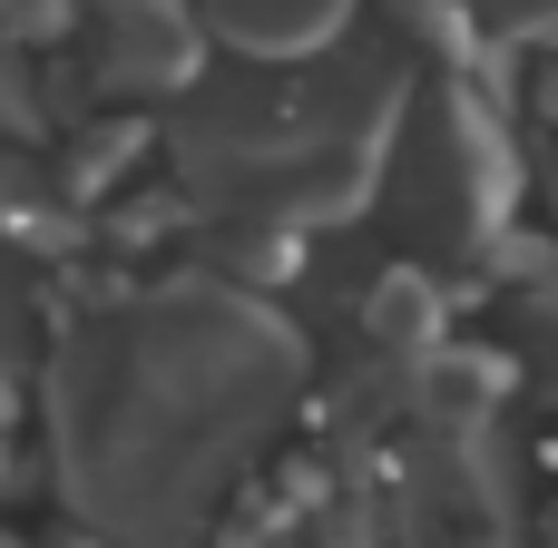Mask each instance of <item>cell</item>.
Listing matches in <instances>:
<instances>
[{
  "label": "cell",
  "instance_id": "6da1fadb",
  "mask_svg": "<svg viewBox=\"0 0 558 548\" xmlns=\"http://www.w3.org/2000/svg\"><path fill=\"white\" fill-rule=\"evenodd\" d=\"M294 392L304 333L216 275H177L78 324L49 363V431L78 520L108 548H196Z\"/></svg>",
  "mask_w": 558,
  "mask_h": 548
},
{
  "label": "cell",
  "instance_id": "7a4b0ae2",
  "mask_svg": "<svg viewBox=\"0 0 558 548\" xmlns=\"http://www.w3.org/2000/svg\"><path fill=\"white\" fill-rule=\"evenodd\" d=\"M412 88L422 78L402 69V49H373V39H343L304 69L196 88L167 118L177 196L216 226H294V235L343 226L383 206V157Z\"/></svg>",
  "mask_w": 558,
  "mask_h": 548
},
{
  "label": "cell",
  "instance_id": "3957f363",
  "mask_svg": "<svg viewBox=\"0 0 558 548\" xmlns=\"http://www.w3.org/2000/svg\"><path fill=\"white\" fill-rule=\"evenodd\" d=\"M510 206H520V157H510L490 98L471 78H422L392 127V157H383V216L412 245V265L490 255Z\"/></svg>",
  "mask_w": 558,
  "mask_h": 548
},
{
  "label": "cell",
  "instance_id": "277c9868",
  "mask_svg": "<svg viewBox=\"0 0 558 548\" xmlns=\"http://www.w3.org/2000/svg\"><path fill=\"white\" fill-rule=\"evenodd\" d=\"M78 78L118 108L196 98L206 88V20L186 0H98L78 29Z\"/></svg>",
  "mask_w": 558,
  "mask_h": 548
},
{
  "label": "cell",
  "instance_id": "5b68a950",
  "mask_svg": "<svg viewBox=\"0 0 558 548\" xmlns=\"http://www.w3.org/2000/svg\"><path fill=\"white\" fill-rule=\"evenodd\" d=\"M353 10L363 0H196V20L216 39H235L245 59H265V69H304V59L343 49L353 39Z\"/></svg>",
  "mask_w": 558,
  "mask_h": 548
},
{
  "label": "cell",
  "instance_id": "8992f818",
  "mask_svg": "<svg viewBox=\"0 0 558 548\" xmlns=\"http://www.w3.org/2000/svg\"><path fill=\"white\" fill-rule=\"evenodd\" d=\"M147 147H157V118H108V127L69 137V147H59V196H69V206H88V196L128 186L118 167H137Z\"/></svg>",
  "mask_w": 558,
  "mask_h": 548
},
{
  "label": "cell",
  "instance_id": "52a82bcc",
  "mask_svg": "<svg viewBox=\"0 0 558 548\" xmlns=\"http://www.w3.org/2000/svg\"><path fill=\"white\" fill-rule=\"evenodd\" d=\"M69 196H59V167H39V157H20V147H0V235H29V226H49Z\"/></svg>",
  "mask_w": 558,
  "mask_h": 548
},
{
  "label": "cell",
  "instance_id": "ba28073f",
  "mask_svg": "<svg viewBox=\"0 0 558 548\" xmlns=\"http://www.w3.org/2000/svg\"><path fill=\"white\" fill-rule=\"evenodd\" d=\"M481 20L500 39H530V49H558V0H481Z\"/></svg>",
  "mask_w": 558,
  "mask_h": 548
},
{
  "label": "cell",
  "instance_id": "9c48e42d",
  "mask_svg": "<svg viewBox=\"0 0 558 548\" xmlns=\"http://www.w3.org/2000/svg\"><path fill=\"white\" fill-rule=\"evenodd\" d=\"M69 0H0V39H69Z\"/></svg>",
  "mask_w": 558,
  "mask_h": 548
},
{
  "label": "cell",
  "instance_id": "30bf717a",
  "mask_svg": "<svg viewBox=\"0 0 558 548\" xmlns=\"http://www.w3.org/2000/svg\"><path fill=\"white\" fill-rule=\"evenodd\" d=\"M412 39H461V20H471V0H383Z\"/></svg>",
  "mask_w": 558,
  "mask_h": 548
},
{
  "label": "cell",
  "instance_id": "8fae6325",
  "mask_svg": "<svg viewBox=\"0 0 558 548\" xmlns=\"http://www.w3.org/2000/svg\"><path fill=\"white\" fill-rule=\"evenodd\" d=\"M29 127H39V98H29V78H20V59L0 49V147H10V137H29Z\"/></svg>",
  "mask_w": 558,
  "mask_h": 548
},
{
  "label": "cell",
  "instance_id": "7c38bea8",
  "mask_svg": "<svg viewBox=\"0 0 558 548\" xmlns=\"http://www.w3.org/2000/svg\"><path fill=\"white\" fill-rule=\"evenodd\" d=\"M59 548H108V539H98V529H88V539H59Z\"/></svg>",
  "mask_w": 558,
  "mask_h": 548
},
{
  "label": "cell",
  "instance_id": "4fadbf2b",
  "mask_svg": "<svg viewBox=\"0 0 558 548\" xmlns=\"http://www.w3.org/2000/svg\"><path fill=\"white\" fill-rule=\"evenodd\" d=\"M0 548H20V539H10V529H0Z\"/></svg>",
  "mask_w": 558,
  "mask_h": 548
}]
</instances>
